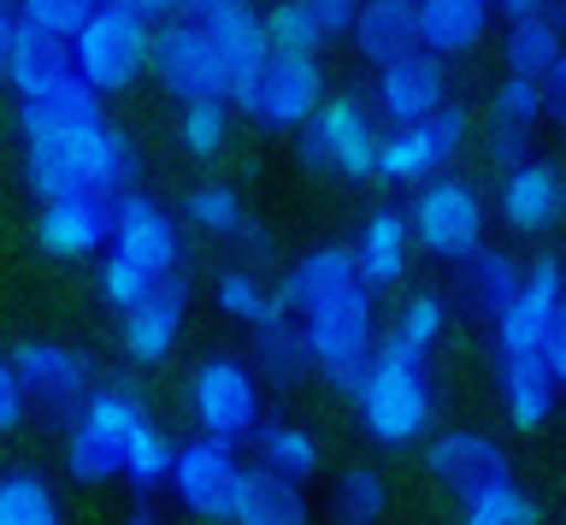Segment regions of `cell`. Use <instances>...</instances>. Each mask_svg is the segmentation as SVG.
Instances as JSON below:
<instances>
[{
  "label": "cell",
  "instance_id": "484cf974",
  "mask_svg": "<svg viewBox=\"0 0 566 525\" xmlns=\"http://www.w3.org/2000/svg\"><path fill=\"white\" fill-rule=\"evenodd\" d=\"M7 83L18 90V101H42V95H60L77 83V60H71L65 42H48L35 30H18L12 54H7Z\"/></svg>",
  "mask_w": 566,
  "mask_h": 525
},
{
  "label": "cell",
  "instance_id": "3957f363",
  "mask_svg": "<svg viewBox=\"0 0 566 525\" xmlns=\"http://www.w3.org/2000/svg\"><path fill=\"white\" fill-rule=\"evenodd\" d=\"M71 60H77V77L95 95H118L154 65V19L142 0H106V7L88 12L83 36L71 42Z\"/></svg>",
  "mask_w": 566,
  "mask_h": 525
},
{
  "label": "cell",
  "instance_id": "83f0119b",
  "mask_svg": "<svg viewBox=\"0 0 566 525\" xmlns=\"http://www.w3.org/2000/svg\"><path fill=\"white\" fill-rule=\"evenodd\" d=\"M490 30V7L484 0H419V48L437 60L449 54H472Z\"/></svg>",
  "mask_w": 566,
  "mask_h": 525
},
{
  "label": "cell",
  "instance_id": "bcb514c9",
  "mask_svg": "<svg viewBox=\"0 0 566 525\" xmlns=\"http://www.w3.org/2000/svg\"><path fill=\"white\" fill-rule=\"evenodd\" d=\"M543 101H548V118H555V125H566V54L543 72Z\"/></svg>",
  "mask_w": 566,
  "mask_h": 525
},
{
  "label": "cell",
  "instance_id": "2e32d148",
  "mask_svg": "<svg viewBox=\"0 0 566 525\" xmlns=\"http://www.w3.org/2000/svg\"><path fill=\"white\" fill-rule=\"evenodd\" d=\"M113 254L136 260L142 272L154 277V284H166L177 277V260H184V237H177V219L159 207L154 196H118V213H113Z\"/></svg>",
  "mask_w": 566,
  "mask_h": 525
},
{
  "label": "cell",
  "instance_id": "8992f818",
  "mask_svg": "<svg viewBox=\"0 0 566 525\" xmlns=\"http://www.w3.org/2000/svg\"><path fill=\"white\" fill-rule=\"evenodd\" d=\"M378 148H384V136H378L366 101L354 95V90L348 95H331L325 107L301 125V143H295L301 166L343 171V178H378Z\"/></svg>",
  "mask_w": 566,
  "mask_h": 525
},
{
  "label": "cell",
  "instance_id": "d4e9b609",
  "mask_svg": "<svg viewBox=\"0 0 566 525\" xmlns=\"http://www.w3.org/2000/svg\"><path fill=\"white\" fill-rule=\"evenodd\" d=\"M413 224H407V213H396V207H378L366 224H360V242H354V260H360V277L371 290H389L407 277V260H413Z\"/></svg>",
  "mask_w": 566,
  "mask_h": 525
},
{
  "label": "cell",
  "instance_id": "f907efd6",
  "mask_svg": "<svg viewBox=\"0 0 566 525\" xmlns=\"http://www.w3.org/2000/svg\"><path fill=\"white\" fill-rule=\"evenodd\" d=\"M12 42H18V12H12V7H0V77H7V54H12Z\"/></svg>",
  "mask_w": 566,
  "mask_h": 525
},
{
  "label": "cell",
  "instance_id": "7c38bea8",
  "mask_svg": "<svg viewBox=\"0 0 566 525\" xmlns=\"http://www.w3.org/2000/svg\"><path fill=\"white\" fill-rule=\"evenodd\" d=\"M467 130H472V118H467L460 101H449V107H442L437 118H424V125L389 130L384 148H378V178H396V183H431V178H442V166L467 148Z\"/></svg>",
  "mask_w": 566,
  "mask_h": 525
},
{
  "label": "cell",
  "instance_id": "7a4b0ae2",
  "mask_svg": "<svg viewBox=\"0 0 566 525\" xmlns=\"http://www.w3.org/2000/svg\"><path fill=\"white\" fill-rule=\"evenodd\" d=\"M360 426L371 443L384 449H401V443H419L431 431V413H437V390H431V366H424L413 348H401L396 337L378 343V360H371V378L360 390Z\"/></svg>",
  "mask_w": 566,
  "mask_h": 525
},
{
  "label": "cell",
  "instance_id": "db71d44e",
  "mask_svg": "<svg viewBox=\"0 0 566 525\" xmlns=\"http://www.w3.org/2000/svg\"><path fill=\"white\" fill-rule=\"evenodd\" d=\"M560 219H566V201H560Z\"/></svg>",
  "mask_w": 566,
  "mask_h": 525
},
{
  "label": "cell",
  "instance_id": "f6af8a7d",
  "mask_svg": "<svg viewBox=\"0 0 566 525\" xmlns=\"http://www.w3.org/2000/svg\"><path fill=\"white\" fill-rule=\"evenodd\" d=\"M24 413H30V396H24V384H18V372H12V360L0 355V437L24 426Z\"/></svg>",
  "mask_w": 566,
  "mask_h": 525
},
{
  "label": "cell",
  "instance_id": "277c9868",
  "mask_svg": "<svg viewBox=\"0 0 566 525\" xmlns=\"http://www.w3.org/2000/svg\"><path fill=\"white\" fill-rule=\"evenodd\" d=\"M154 419L142 408L136 390H124V384H106L83 401V413L71 419L65 431V472L77 484H106V479H124V454L142 431H148Z\"/></svg>",
  "mask_w": 566,
  "mask_h": 525
},
{
  "label": "cell",
  "instance_id": "9a60e30c",
  "mask_svg": "<svg viewBox=\"0 0 566 525\" xmlns=\"http://www.w3.org/2000/svg\"><path fill=\"white\" fill-rule=\"evenodd\" d=\"M371 284L360 277V260H354L348 242H325V249H313V254H301L290 272H283V307H290V319H313V313H325V307H343L354 302V295H366Z\"/></svg>",
  "mask_w": 566,
  "mask_h": 525
},
{
  "label": "cell",
  "instance_id": "4316f807",
  "mask_svg": "<svg viewBox=\"0 0 566 525\" xmlns=\"http://www.w3.org/2000/svg\"><path fill=\"white\" fill-rule=\"evenodd\" d=\"M230 525H313L307 484L283 479V472H272V466H248Z\"/></svg>",
  "mask_w": 566,
  "mask_h": 525
},
{
  "label": "cell",
  "instance_id": "7dc6e473",
  "mask_svg": "<svg viewBox=\"0 0 566 525\" xmlns=\"http://www.w3.org/2000/svg\"><path fill=\"white\" fill-rule=\"evenodd\" d=\"M543 360H548V372H555V384L566 390V302H560V313H555V330H548Z\"/></svg>",
  "mask_w": 566,
  "mask_h": 525
},
{
  "label": "cell",
  "instance_id": "d6a6232c",
  "mask_svg": "<svg viewBox=\"0 0 566 525\" xmlns=\"http://www.w3.org/2000/svg\"><path fill=\"white\" fill-rule=\"evenodd\" d=\"M560 54H566V36L555 30V19H548V7L525 24H507V36H502V60H507V72H520V77H543Z\"/></svg>",
  "mask_w": 566,
  "mask_h": 525
},
{
  "label": "cell",
  "instance_id": "30bf717a",
  "mask_svg": "<svg viewBox=\"0 0 566 525\" xmlns=\"http://www.w3.org/2000/svg\"><path fill=\"white\" fill-rule=\"evenodd\" d=\"M242 461L230 443H212V437H189L177 443V466H171V496L184 514L195 519H230L237 514V496H242Z\"/></svg>",
  "mask_w": 566,
  "mask_h": 525
},
{
  "label": "cell",
  "instance_id": "681fc988",
  "mask_svg": "<svg viewBox=\"0 0 566 525\" xmlns=\"http://www.w3.org/2000/svg\"><path fill=\"white\" fill-rule=\"evenodd\" d=\"M543 7L548 0H502V24H525V19H537Z\"/></svg>",
  "mask_w": 566,
  "mask_h": 525
},
{
  "label": "cell",
  "instance_id": "ee69618b",
  "mask_svg": "<svg viewBox=\"0 0 566 525\" xmlns=\"http://www.w3.org/2000/svg\"><path fill=\"white\" fill-rule=\"evenodd\" d=\"M525 160H537V154H531V130L507 125V118H490V166H502V178H507V171L525 166Z\"/></svg>",
  "mask_w": 566,
  "mask_h": 525
},
{
  "label": "cell",
  "instance_id": "4dcf8cb0",
  "mask_svg": "<svg viewBox=\"0 0 566 525\" xmlns=\"http://www.w3.org/2000/svg\"><path fill=\"white\" fill-rule=\"evenodd\" d=\"M212 295H219V307L230 313V319H242V325H277V319H290V307H283V295L272 284H260V272H248V266H230L219 272V284H212Z\"/></svg>",
  "mask_w": 566,
  "mask_h": 525
},
{
  "label": "cell",
  "instance_id": "52a82bcc",
  "mask_svg": "<svg viewBox=\"0 0 566 525\" xmlns=\"http://www.w3.org/2000/svg\"><path fill=\"white\" fill-rule=\"evenodd\" d=\"M407 224H413V242L424 254L454 260V266H467L472 254L490 249L484 242V196H478L467 178H431L413 196Z\"/></svg>",
  "mask_w": 566,
  "mask_h": 525
},
{
  "label": "cell",
  "instance_id": "ba28073f",
  "mask_svg": "<svg viewBox=\"0 0 566 525\" xmlns=\"http://www.w3.org/2000/svg\"><path fill=\"white\" fill-rule=\"evenodd\" d=\"M154 77L184 107H195V101H230V72L212 36L189 19V7H177L166 24H154Z\"/></svg>",
  "mask_w": 566,
  "mask_h": 525
},
{
  "label": "cell",
  "instance_id": "b9f144b4",
  "mask_svg": "<svg viewBox=\"0 0 566 525\" xmlns=\"http://www.w3.org/2000/svg\"><path fill=\"white\" fill-rule=\"evenodd\" d=\"M177 136H184V148L195 154V160H212V154L224 148V136H230V107L224 101H195V107L177 113Z\"/></svg>",
  "mask_w": 566,
  "mask_h": 525
},
{
  "label": "cell",
  "instance_id": "c3c4849f",
  "mask_svg": "<svg viewBox=\"0 0 566 525\" xmlns=\"http://www.w3.org/2000/svg\"><path fill=\"white\" fill-rule=\"evenodd\" d=\"M237 249H242L248 260H265V254H272V237H265V224H254V219H248L242 231H237Z\"/></svg>",
  "mask_w": 566,
  "mask_h": 525
},
{
  "label": "cell",
  "instance_id": "74e56055",
  "mask_svg": "<svg viewBox=\"0 0 566 525\" xmlns=\"http://www.w3.org/2000/svg\"><path fill=\"white\" fill-rule=\"evenodd\" d=\"M184 219L201 224V231H219V237H237L248 213H242V196L230 183H195L184 196Z\"/></svg>",
  "mask_w": 566,
  "mask_h": 525
},
{
  "label": "cell",
  "instance_id": "cb8c5ba5",
  "mask_svg": "<svg viewBox=\"0 0 566 525\" xmlns=\"http://www.w3.org/2000/svg\"><path fill=\"white\" fill-rule=\"evenodd\" d=\"M348 42H354V54L371 60L378 72L396 65V60H407V54H424L419 48V7L413 0H366Z\"/></svg>",
  "mask_w": 566,
  "mask_h": 525
},
{
  "label": "cell",
  "instance_id": "ac0fdd59",
  "mask_svg": "<svg viewBox=\"0 0 566 525\" xmlns=\"http://www.w3.org/2000/svg\"><path fill=\"white\" fill-rule=\"evenodd\" d=\"M371 95H378V113L389 118V130L401 125H424V118H437L449 107V72H442L437 54H407L396 65H384L378 83H371Z\"/></svg>",
  "mask_w": 566,
  "mask_h": 525
},
{
  "label": "cell",
  "instance_id": "60d3db41",
  "mask_svg": "<svg viewBox=\"0 0 566 525\" xmlns=\"http://www.w3.org/2000/svg\"><path fill=\"white\" fill-rule=\"evenodd\" d=\"M490 118H507V125L537 130V118H548L543 77H520V72H507L502 83H495V95H490Z\"/></svg>",
  "mask_w": 566,
  "mask_h": 525
},
{
  "label": "cell",
  "instance_id": "836d02e7",
  "mask_svg": "<svg viewBox=\"0 0 566 525\" xmlns=\"http://www.w3.org/2000/svg\"><path fill=\"white\" fill-rule=\"evenodd\" d=\"M260 466L283 472V479L307 484L318 472V437L307 426H290V419H272V426L260 431Z\"/></svg>",
  "mask_w": 566,
  "mask_h": 525
},
{
  "label": "cell",
  "instance_id": "8d00e7d4",
  "mask_svg": "<svg viewBox=\"0 0 566 525\" xmlns=\"http://www.w3.org/2000/svg\"><path fill=\"white\" fill-rule=\"evenodd\" d=\"M537 496L531 490H520L513 479L478 490L472 502H460V525H537Z\"/></svg>",
  "mask_w": 566,
  "mask_h": 525
},
{
  "label": "cell",
  "instance_id": "816d5d0a",
  "mask_svg": "<svg viewBox=\"0 0 566 525\" xmlns=\"http://www.w3.org/2000/svg\"><path fill=\"white\" fill-rule=\"evenodd\" d=\"M124 525H166V514H159L154 502H130V514H124Z\"/></svg>",
  "mask_w": 566,
  "mask_h": 525
},
{
  "label": "cell",
  "instance_id": "1f68e13d",
  "mask_svg": "<svg viewBox=\"0 0 566 525\" xmlns=\"http://www.w3.org/2000/svg\"><path fill=\"white\" fill-rule=\"evenodd\" d=\"M313 366V348H307V330H301V319H277V325H265L254 330V372L260 378H272V384H290L301 378Z\"/></svg>",
  "mask_w": 566,
  "mask_h": 525
},
{
  "label": "cell",
  "instance_id": "f1b7e54d",
  "mask_svg": "<svg viewBox=\"0 0 566 525\" xmlns=\"http://www.w3.org/2000/svg\"><path fill=\"white\" fill-rule=\"evenodd\" d=\"M520 284H525V266L507 249H484V254H472L467 266H460V295H467L472 313H484L490 325L507 313V302L520 295Z\"/></svg>",
  "mask_w": 566,
  "mask_h": 525
},
{
  "label": "cell",
  "instance_id": "5b68a950",
  "mask_svg": "<svg viewBox=\"0 0 566 525\" xmlns=\"http://www.w3.org/2000/svg\"><path fill=\"white\" fill-rule=\"evenodd\" d=\"M189 413L212 443H260V372L237 355H207L189 372Z\"/></svg>",
  "mask_w": 566,
  "mask_h": 525
},
{
  "label": "cell",
  "instance_id": "8fae6325",
  "mask_svg": "<svg viewBox=\"0 0 566 525\" xmlns=\"http://www.w3.org/2000/svg\"><path fill=\"white\" fill-rule=\"evenodd\" d=\"M7 360H12L18 384H24V396L42 413H53V419H77L83 401L95 396V372H88V360L77 355V348H65V343L30 337V343H18Z\"/></svg>",
  "mask_w": 566,
  "mask_h": 525
},
{
  "label": "cell",
  "instance_id": "f35d334b",
  "mask_svg": "<svg viewBox=\"0 0 566 525\" xmlns=\"http://www.w3.org/2000/svg\"><path fill=\"white\" fill-rule=\"evenodd\" d=\"M88 12H95L88 0H24V7H18V30H35V36L71 48L83 36Z\"/></svg>",
  "mask_w": 566,
  "mask_h": 525
},
{
  "label": "cell",
  "instance_id": "5bb4252c",
  "mask_svg": "<svg viewBox=\"0 0 566 525\" xmlns=\"http://www.w3.org/2000/svg\"><path fill=\"white\" fill-rule=\"evenodd\" d=\"M560 302H566V266H560V254H537L525 266L520 295H513L507 313L495 319V355H543Z\"/></svg>",
  "mask_w": 566,
  "mask_h": 525
},
{
  "label": "cell",
  "instance_id": "f546056e",
  "mask_svg": "<svg viewBox=\"0 0 566 525\" xmlns=\"http://www.w3.org/2000/svg\"><path fill=\"white\" fill-rule=\"evenodd\" d=\"M0 525H65L60 496L42 472L30 466H7L0 472Z\"/></svg>",
  "mask_w": 566,
  "mask_h": 525
},
{
  "label": "cell",
  "instance_id": "e575fe53",
  "mask_svg": "<svg viewBox=\"0 0 566 525\" xmlns=\"http://www.w3.org/2000/svg\"><path fill=\"white\" fill-rule=\"evenodd\" d=\"M171 466H177V443L159 426H148L124 454V484L136 490V502H154L159 490H171Z\"/></svg>",
  "mask_w": 566,
  "mask_h": 525
},
{
  "label": "cell",
  "instance_id": "d590c367",
  "mask_svg": "<svg viewBox=\"0 0 566 525\" xmlns=\"http://www.w3.org/2000/svg\"><path fill=\"white\" fill-rule=\"evenodd\" d=\"M331 507L343 525H378L384 507H389V484L378 466H343L331 484Z\"/></svg>",
  "mask_w": 566,
  "mask_h": 525
},
{
  "label": "cell",
  "instance_id": "4fadbf2b",
  "mask_svg": "<svg viewBox=\"0 0 566 525\" xmlns=\"http://www.w3.org/2000/svg\"><path fill=\"white\" fill-rule=\"evenodd\" d=\"M189 19L212 36L224 72H230V101H242L254 90V77L272 60V30H265V12L242 7V0H189Z\"/></svg>",
  "mask_w": 566,
  "mask_h": 525
},
{
  "label": "cell",
  "instance_id": "7402d4cb",
  "mask_svg": "<svg viewBox=\"0 0 566 525\" xmlns=\"http://www.w3.org/2000/svg\"><path fill=\"white\" fill-rule=\"evenodd\" d=\"M354 19H360L354 0H277L265 12V30H272V48L318 54L331 36H354Z\"/></svg>",
  "mask_w": 566,
  "mask_h": 525
},
{
  "label": "cell",
  "instance_id": "e0dca14e",
  "mask_svg": "<svg viewBox=\"0 0 566 525\" xmlns=\"http://www.w3.org/2000/svg\"><path fill=\"white\" fill-rule=\"evenodd\" d=\"M424 479L437 490H449V496H460V502H472L478 490L507 479V449L484 431H467V426L442 431L424 443Z\"/></svg>",
  "mask_w": 566,
  "mask_h": 525
},
{
  "label": "cell",
  "instance_id": "f5cc1de1",
  "mask_svg": "<svg viewBox=\"0 0 566 525\" xmlns=\"http://www.w3.org/2000/svg\"><path fill=\"white\" fill-rule=\"evenodd\" d=\"M548 19H555V30L566 36V0H548Z\"/></svg>",
  "mask_w": 566,
  "mask_h": 525
},
{
  "label": "cell",
  "instance_id": "44dd1931",
  "mask_svg": "<svg viewBox=\"0 0 566 525\" xmlns=\"http://www.w3.org/2000/svg\"><path fill=\"white\" fill-rule=\"evenodd\" d=\"M495 201H502V219L513 231H548V224L560 219V201H566V171L548 166V160H525L513 166L502 189H495Z\"/></svg>",
  "mask_w": 566,
  "mask_h": 525
},
{
  "label": "cell",
  "instance_id": "9c48e42d",
  "mask_svg": "<svg viewBox=\"0 0 566 525\" xmlns=\"http://www.w3.org/2000/svg\"><path fill=\"white\" fill-rule=\"evenodd\" d=\"M237 107L248 118H260V125H272V130H301L318 107H325V60L295 54V48H272L265 72L254 77V90H248Z\"/></svg>",
  "mask_w": 566,
  "mask_h": 525
},
{
  "label": "cell",
  "instance_id": "ffe728a7",
  "mask_svg": "<svg viewBox=\"0 0 566 525\" xmlns=\"http://www.w3.org/2000/svg\"><path fill=\"white\" fill-rule=\"evenodd\" d=\"M184 313H189V284H184V272H177L166 284H154V295L142 307L124 313V325H118L124 355L142 360V366H159L177 348V337H184Z\"/></svg>",
  "mask_w": 566,
  "mask_h": 525
},
{
  "label": "cell",
  "instance_id": "603a6c76",
  "mask_svg": "<svg viewBox=\"0 0 566 525\" xmlns=\"http://www.w3.org/2000/svg\"><path fill=\"white\" fill-rule=\"evenodd\" d=\"M495 390H502V408L520 431H537L555 419L560 384L543 355H495Z\"/></svg>",
  "mask_w": 566,
  "mask_h": 525
},
{
  "label": "cell",
  "instance_id": "7bdbcfd3",
  "mask_svg": "<svg viewBox=\"0 0 566 525\" xmlns=\"http://www.w3.org/2000/svg\"><path fill=\"white\" fill-rule=\"evenodd\" d=\"M101 295H106V307H118V313H130L142 307L154 295V277L136 266V260H124V254H106L101 260Z\"/></svg>",
  "mask_w": 566,
  "mask_h": 525
},
{
  "label": "cell",
  "instance_id": "6da1fadb",
  "mask_svg": "<svg viewBox=\"0 0 566 525\" xmlns=\"http://www.w3.org/2000/svg\"><path fill=\"white\" fill-rule=\"evenodd\" d=\"M18 136H24V183L35 201L65 196H130L136 143L101 113V95L77 77L60 95L18 101Z\"/></svg>",
  "mask_w": 566,
  "mask_h": 525
},
{
  "label": "cell",
  "instance_id": "ab89813d",
  "mask_svg": "<svg viewBox=\"0 0 566 525\" xmlns=\"http://www.w3.org/2000/svg\"><path fill=\"white\" fill-rule=\"evenodd\" d=\"M401 348H413L419 360H431V348L442 343V302L431 290H419V295H407L401 313H396V330H389Z\"/></svg>",
  "mask_w": 566,
  "mask_h": 525
},
{
  "label": "cell",
  "instance_id": "d6986e66",
  "mask_svg": "<svg viewBox=\"0 0 566 525\" xmlns=\"http://www.w3.org/2000/svg\"><path fill=\"white\" fill-rule=\"evenodd\" d=\"M113 213L118 201L113 196H65V201H48L35 213V242L60 260H83V254H101L113 242Z\"/></svg>",
  "mask_w": 566,
  "mask_h": 525
}]
</instances>
